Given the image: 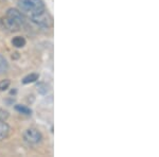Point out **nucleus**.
<instances>
[{
  "label": "nucleus",
  "mask_w": 159,
  "mask_h": 157,
  "mask_svg": "<svg viewBox=\"0 0 159 157\" xmlns=\"http://www.w3.org/2000/svg\"><path fill=\"white\" fill-rule=\"evenodd\" d=\"M12 45L16 48H22L25 46V39L22 36H16L12 39Z\"/></svg>",
  "instance_id": "6"
},
{
  "label": "nucleus",
  "mask_w": 159,
  "mask_h": 157,
  "mask_svg": "<svg viewBox=\"0 0 159 157\" xmlns=\"http://www.w3.org/2000/svg\"><path fill=\"white\" fill-rule=\"evenodd\" d=\"M7 117H9V114H7V112L0 109V121H6L7 119Z\"/></svg>",
  "instance_id": "11"
},
{
  "label": "nucleus",
  "mask_w": 159,
  "mask_h": 157,
  "mask_svg": "<svg viewBox=\"0 0 159 157\" xmlns=\"http://www.w3.org/2000/svg\"><path fill=\"white\" fill-rule=\"evenodd\" d=\"M10 133V127L6 121H0V141L4 140Z\"/></svg>",
  "instance_id": "5"
},
{
  "label": "nucleus",
  "mask_w": 159,
  "mask_h": 157,
  "mask_svg": "<svg viewBox=\"0 0 159 157\" xmlns=\"http://www.w3.org/2000/svg\"><path fill=\"white\" fill-rule=\"evenodd\" d=\"M24 139L30 145H37L42 141L43 136L36 128H28L24 133Z\"/></svg>",
  "instance_id": "4"
},
{
  "label": "nucleus",
  "mask_w": 159,
  "mask_h": 157,
  "mask_svg": "<svg viewBox=\"0 0 159 157\" xmlns=\"http://www.w3.org/2000/svg\"><path fill=\"white\" fill-rule=\"evenodd\" d=\"M15 109H16L18 113H20V114H22V115L30 116L31 114H32V110H31V109H29L28 106H25V105L17 104V105H15Z\"/></svg>",
  "instance_id": "7"
},
{
  "label": "nucleus",
  "mask_w": 159,
  "mask_h": 157,
  "mask_svg": "<svg viewBox=\"0 0 159 157\" xmlns=\"http://www.w3.org/2000/svg\"><path fill=\"white\" fill-rule=\"evenodd\" d=\"M31 20H32L35 25H39V27H42V28H47L48 29V28H51L53 25V18L47 10H45V11L40 12L39 14L33 16L32 18H31Z\"/></svg>",
  "instance_id": "3"
},
{
  "label": "nucleus",
  "mask_w": 159,
  "mask_h": 157,
  "mask_svg": "<svg viewBox=\"0 0 159 157\" xmlns=\"http://www.w3.org/2000/svg\"><path fill=\"white\" fill-rule=\"evenodd\" d=\"M10 84H11V82H10V80H2L1 82H0V91H3V90H7V88H9Z\"/></svg>",
  "instance_id": "10"
},
{
  "label": "nucleus",
  "mask_w": 159,
  "mask_h": 157,
  "mask_svg": "<svg viewBox=\"0 0 159 157\" xmlns=\"http://www.w3.org/2000/svg\"><path fill=\"white\" fill-rule=\"evenodd\" d=\"M2 22H3L6 29L11 31V32H16V31H19L20 28L25 25V15L19 10L10 9L7 12L6 17L2 19Z\"/></svg>",
  "instance_id": "1"
},
{
  "label": "nucleus",
  "mask_w": 159,
  "mask_h": 157,
  "mask_svg": "<svg viewBox=\"0 0 159 157\" xmlns=\"http://www.w3.org/2000/svg\"><path fill=\"white\" fill-rule=\"evenodd\" d=\"M19 11L29 18L45 11V3L43 0H18Z\"/></svg>",
  "instance_id": "2"
},
{
  "label": "nucleus",
  "mask_w": 159,
  "mask_h": 157,
  "mask_svg": "<svg viewBox=\"0 0 159 157\" xmlns=\"http://www.w3.org/2000/svg\"><path fill=\"white\" fill-rule=\"evenodd\" d=\"M7 67H9V65H7V60L2 55H0V73L6 72L7 70Z\"/></svg>",
  "instance_id": "9"
},
{
  "label": "nucleus",
  "mask_w": 159,
  "mask_h": 157,
  "mask_svg": "<svg viewBox=\"0 0 159 157\" xmlns=\"http://www.w3.org/2000/svg\"><path fill=\"white\" fill-rule=\"evenodd\" d=\"M39 78V76H38L37 73H31L29 76H25L24 80H22V83L24 84H29V83H33V82H35L36 80H38Z\"/></svg>",
  "instance_id": "8"
}]
</instances>
